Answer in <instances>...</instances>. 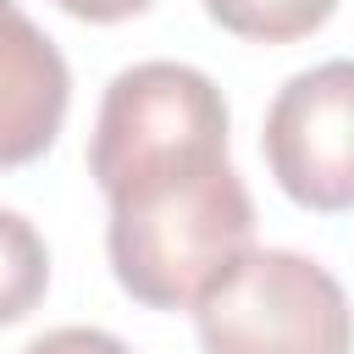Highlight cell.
<instances>
[{
  "mask_svg": "<svg viewBox=\"0 0 354 354\" xmlns=\"http://www.w3.org/2000/svg\"><path fill=\"white\" fill-rule=\"evenodd\" d=\"M22 354H133V348L100 326H55V332H39Z\"/></svg>",
  "mask_w": 354,
  "mask_h": 354,
  "instance_id": "8",
  "label": "cell"
},
{
  "mask_svg": "<svg viewBox=\"0 0 354 354\" xmlns=\"http://www.w3.org/2000/svg\"><path fill=\"white\" fill-rule=\"evenodd\" d=\"M50 288V249L22 210L0 205V326H17L39 310Z\"/></svg>",
  "mask_w": 354,
  "mask_h": 354,
  "instance_id": "6",
  "label": "cell"
},
{
  "mask_svg": "<svg viewBox=\"0 0 354 354\" xmlns=\"http://www.w3.org/2000/svg\"><path fill=\"white\" fill-rule=\"evenodd\" d=\"M227 127H232L227 100L199 66H183V61L122 66L94 116L88 177L111 199L144 177L221 160L232 138Z\"/></svg>",
  "mask_w": 354,
  "mask_h": 354,
  "instance_id": "2",
  "label": "cell"
},
{
  "mask_svg": "<svg viewBox=\"0 0 354 354\" xmlns=\"http://www.w3.org/2000/svg\"><path fill=\"white\" fill-rule=\"evenodd\" d=\"M66 105V55L17 0H0V171L33 166L61 138Z\"/></svg>",
  "mask_w": 354,
  "mask_h": 354,
  "instance_id": "5",
  "label": "cell"
},
{
  "mask_svg": "<svg viewBox=\"0 0 354 354\" xmlns=\"http://www.w3.org/2000/svg\"><path fill=\"white\" fill-rule=\"evenodd\" d=\"M210 22L249 44H293L326 28L337 0H205Z\"/></svg>",
  "mask_w": 354,
  "mask_h": 354,
  "instance_id": "7",
  "label": "cell"
},
{
  "mask_svg": "<svg viewBox=\"0 0 354 354\" xmlns=\"http://www.w3.org/2000/svg\"><path fill=\"white\" fill-rule=\"evenodd\" d=\"M66 17H77V22H127V17H138V11H149L155 0H55Z\"/></svg>",
  "mask_w": 354,
  "mask_h": 354,
  "instance_id": "9",
  "label": "cell"
},
{
  "mask_svg": "<svg viewBox=\"0 0 354 354\" xmlns=\"http://www.w3.org/2000/svg\"><path fill=\"white\" fill-rule=\"evenodd\" d=\"M249 249L254 199L227 155L111 194L105 254L144 310H194Z\"/></svg>",
  "mask_w": 354,
  "mask_h": 354,
  "instance_id": "1",
  "label": "cell"
},
{
  "mask_svg": "<svg viewBox=\"0 0 354 354\" xmlns=\"http://www.w3.org/2000/svg\"><path fill=\"white\" fill-rule=\"evenodd\" d=\"M260 149L293 205L343 216L354 205V66L321 61L288 77L266 105Z\"/></svg>",
  "mask_w": 354,
  "mask_h": 354,
  "instance_id": "4",
  "label": "cell"
},
{
  "mask_svg": "<svg viewBox=\"0 0 354 354\" xmlns=\"http://www.w3.org/2000/svg\"><path fill=\"white\" fill-rule=\"evenodd\" d=\"M199 354H348L343 282L293 249H249L199 304Z\"/></svg>",
  "mask_w": 354,
  "mask_h": 354,
  "instance_id": "3",
  "label": "cell"
}]
</instances>
